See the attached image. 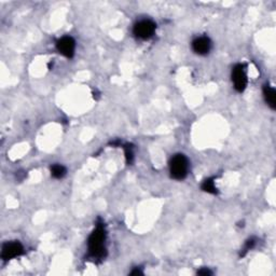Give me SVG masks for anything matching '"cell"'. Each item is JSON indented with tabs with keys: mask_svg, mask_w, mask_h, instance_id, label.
Listing matches in <instances>:
<instances>
[{
	"mask_svg": "<svg viewBox=\"0 0 276 276\" xmlns=\"http://www.w3.org/2000/svg\"><path fill=\"white\" fill-rule=\"evenodd\" d=\"M202 189L204 190V191H206L208 193H212V194H215L217 192L215 181L213 179H206L204 182H203Z\"/></svg>",
	"mask_w": 276,
	"mask_h": 276,
	"instance_id": "30bf717a",
	"label": "cell"
},
{
	"mask_svg": "<svg viewBox=\"0 0 276 276\" xmlns=\"http://www.w3.org/2000/svg\"><path fill=\"white\" fill-rule=\"evenodd\" d=\"M264 94H265L267 104L272 109H275V107H276V92H275V90L272 87H270V85H266L264 89Z\"/></svg>",
	"mask_w": 276,
	"mask_h": 276,
	"instance_id": "ba28073f",
	"label": "cell"
},
{
	"mask_svg": "<svg viewBox=\"0 0 276 276\" xmlns=\"http://www.w3.org/2000/svg\"><path fill=\"white\" fill-rule=\"evenodd\" d=\"M89 252L93 258H102L105 254V230L98 225L89 238Z\"/></svg>",
	"mask_w": 276,
	"mask_h": 276,
	"instance_id": "6da1fadb",
	"label": "cell"
},
{
	"mask_svg": "<svg viewBox=\"0 0 276 276\" xmlns=\"http://www.w3.org/2000/svg\"><path fill=\"white\" fill-rule=\"evenodd\" d=\"M57 51L66 57H72L75 54V49H76V42L71 37H63L56 43Z\"/></svg>",
	"mask_w": 276,
	"mask_h": 276,
	"instance_id": "5b68a950",
	"label": "cell"
},
{
	"mask_svg": "<svg viewBox=\"0 0 276 276\" xmlns=\"http://www.w3.org/2000/svg\"><path fill=\"white\" fill-rule=\"evenodd\" d=\"M23 254V246L18 242L5 243L2 247L1 257L3 260H10L15 257H18Z\"/></svg>",
	"mask_w": 276,
	"mask_h": 276,
	"instance_id": "8992f818",
	"label": "cell"
},
{
	"mask_svg": "<svg viewBox=\"0 0 276 276\" xmlns=\"http://www.w3.org/2000/svg\"><path fill=\"white\" fill-rule=\"evenodd\" d=\"M245 68V65L239 64L232 70V81L234 89L238 92H243L247 87V75Z\"/></svg>",
	"mask_w": 276,
	"mask_h": 276,
	"instance_id": "277c9868",
	"label": "cell"
},
{
	"mask_svg": "<svg viewBox=\"0 0 276 276\" xmlns=\"http://www.w3.org/2000/svg\"><path fill=\"white\" fill-rule=\"evenodd\" d=\"M51 174L54 178H63V177L66 175V168H65L63 165H60V164H55L51 167Z\"/></svg>",
	"mask_w": 276,
	"mask_h": 276,
	"instance_id": "9c48e42d",
	"label": "cell"
},
{
	"mask_svg": "<svg viewBox=\"0 0 276 276\" xmlns=\"http://www.w3.org/2000/svg\"><path fill=\"white\" fill-rule=\"evenodd\" d=\"M198 274H200V275H212V272H210L208 269H203V270H200L198 272Z\"/></svg>",
	"mask_w": 276,
	"mask_h": 276,
	"instance_id": "8fae6325",
	"label": "cell"
},
{
	"mask_svg": "<svg viewBox=\"0 0 276 276\" xmlns=\"http://www.w3.org/2000/svg\"><path fill=\"white\" fill-rule=\"evenodd\" d=\"M169 172L174 179H185L189 172V162L187 157L183 154L174 155L169 162Z\"/></svg>",
	"mask_w": 276,
	"mask_h": 276,
	"instance_id": "7a4b0ae2",
	"label": "cell"
},
{
	"mask_svg": "<svg viewBox=\"0 0 276 276\" xmlns=\"http://www.w3.org/2000/svg\"><path fill=\"white\" fill-rule=\"evenodd\" d=\"M155 31V24L150 19H142V21L135 24L133 32L139 39H149L153 36Z\"/></svg>",
	"mask_w": 276,
	"mask_h": 276,
	"instance_id": "3957f363",
	"label": "cell"
},
{
	"mask_svg": "<svg viewBox=\"0 0 276 276\" xmlns=\"http://www.w3.org/2000/svg\"><path fill=\"white\" fill-rule=\"evenodd\" d=\"M212 48V41L208 37L202 36L194 39L192 42V49L196 54L199 55H205L210 51Z\"/></svg>",
	"mask_w": 276,
	"mask_h": 276,
	"instance_id": "52a82bcc",
	"label": "cell"
}]
</instances>
